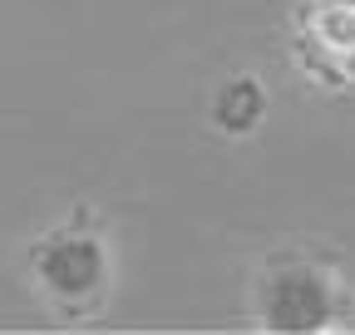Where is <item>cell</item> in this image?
Instances as JSON below:
<instances>
[{
  "instance_id": "cell-1",
  "label": "cell",
  "mask_w": 355,
  "mask_h": 335,
  "mask_svg": "<svg viewBox=\"0 0 355 335\" xmlns=\"http://www.w3.org/2000/svg\"><path fill=\"white\" fill-rule=\"evenodd\" d=\"M252 316L261 330H336L355 316V286L336 257L291 242L257 266Z\"/></svg>"
},
{
  "instance_id": "cell-2",
  "label": "cell",
  "mask_w": 355,
  "mask_h": 335,
  "mask_svg": "<svg viewBox=\"0 0 355 335\" xmlns=\"http://www.w3.org/2000/svg\"><path fill=\"white\" fill-rule=\"evenodd\" d=\"M30 276L60 316L99 311L109 296L114 262H109V246H104V232L94 227V217L69 212L50 232H40L30 246Z\"/></svg>"
},
{
  "instance_id": "cell-3",
  "label": "cell",
  "mask_w": 355,
  "mask_h": 335,
  "mask_svg": "<svg viewBox=\"0 0 355 335\" xmlns=\"http://www.w3.org/2000/svg\"><path fill=\"white\" fill-rule=\"evenodd\" d=\"M296 55L331 84L355 79V0H306L296 15Z\"/></svg>"
},
{
  "instance_id": "cell-4",
  "label": "cell",
  "mask_w": 355,
  "mask_h": 335,
  "mask_svg": "<svg viewBox=\"0 0 355 335\" xmlns=\"http://www.w3.org/2000/svg\"><path fill=\"white\" fill-rule=\"evenodd\" d=\"M207 118L217 123V134L242 138V134H252L257 123L266 118V89H261L252 74L222 79V84H217V94H212V104H207Z\"/></svg>"
}]
</instances>
